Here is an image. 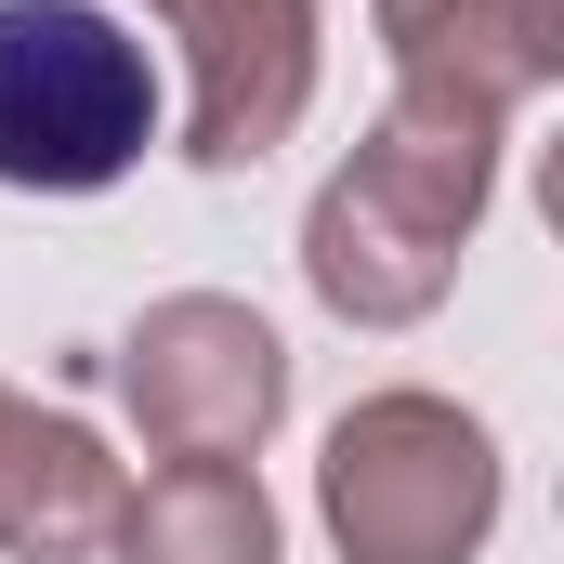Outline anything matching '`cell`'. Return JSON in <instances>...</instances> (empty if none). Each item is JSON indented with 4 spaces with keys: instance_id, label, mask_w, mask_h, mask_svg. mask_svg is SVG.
Wrapping results in <instances>:
<instances>
[{
    "instance_id": "8992f818",
    "label": "cell",
    "mask_w": 564,
    "mask_h": 564,
    "mask_svg": "<svg viewBox=\"0 0 564 564\" xmlns=\"http://www.w3.org/2000/svg\"><path fill=\"white\" fill-rule=\"evenodd\" d=\"M381 53H394V93L473 106L512 132L564 79V0H381Z\"/></svg>"
},
{
    "instance_id": "277c9868",
    "label": "cell",
    "mask_w": 564,
    "mask_h": 564,
    "mask_svg": "<svg viewBox=\"0 0 564 564\" xmlns=\"http://www.w3.org/2000/svg\"><path fill=\"white\" fill-rule=\"evenodd\" d=\"M119 394L158 459H263L289 421V341L237 289H171L119 341Z\"/></svg>"
},
{
    "instance_id": "6da1fadb",
    "label": "cell",
    "mask_w": 564,
    "mask_h": 564,
    "mask_svg": "<svg viewBox=\"0 0 564 564\" xmlns=\"http://www.w3.org/2000/svg\"><path fill=\"white\" fill-rule=\"evenodd\" d=\"M486 197H499V119L394 93L368 119V144L302 210V289L341 328H421L433 302L459 289V250H473Z\"/></svg>"
},
{
    "instance_id": "ba28073f",
    "label": "cell",
    "mask_w": 564,
    "mask_h": 564,
    "mask_svg": "<svg viewBox=\"0 0 564 564\" xmlns=\"http://www.w3.org/2000/svg\"><path fill=\"white\" fill-rule=\"evenodd\" d=\"M119 564H276V499L250 459H158L144 486H119Z\"/></svg>"
},
{
    "instance_id": "7a4b0ae2",
    "label": "cell",
    "mask_w": 564,
    "mask_h": 564,
    "mask_svg": "<svg viewBox=\"0 0 564 564\" xmlns=\"http://www.w3.org/2000/svg\"><path fill=\"white\" fill-rule=\"evenodd\" d=\"M499 433L459 394L381 381L315 446V525L341 564H473L499 539Z\"/></svg>"
},
{
    "instance_id": "3957f363",
    "label": "cell",
    "mask_w": 564,
    "mask_h": 564,
    "mask_svg": "<svg viewBox=\"0 0 564 564\" xmlns=\"http://www.w3.org/2000/svg\"><path fill=\"white\" fill-rule=\"evenodd\" d=\"M158 144V66L93 0H0V184L106 197Z\"/></svg>"
},
{
    "instance_id": "52a82bcc",
    "label": "cell",
    "mask_w": 564,
    "mask_h": 564,
    "mask_svg": "<svg viewBox=\"0 0 564 564\" xmlns=\"http://www.w3.org/2000/svg\"><path fill=\"white\" fill-rule=\"evenodd\" d=\"M119 459L106 433L0 381V564H93L119 525Z\"/></svg>"
},
{
    "instance_id": "5b68a950",
    "label": "cell",
    "mask_w": 564,
    "mask_h": 564,
    "mask_svg": "<svg viewBox=\"0 0 564 564\" xmlns=\"http://www.w3.org/2000/svg\"><path fill=\"white\" fill-rule=\"evenodd\" d=\"M144 26L184 53V158L263 171L315 106V0H144Z\"/></svg>"
}]
</instances>
